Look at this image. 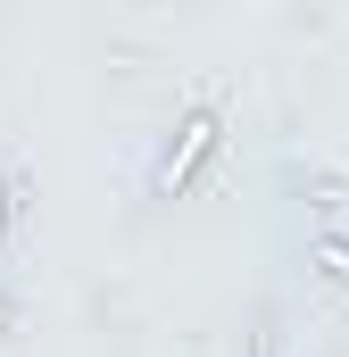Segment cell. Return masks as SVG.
<instances>
[{"mask_svg": "<svg viewBox=\"0 0 349 357\" xmlns=\"http://www.w3.org/2000/svg\"><path fill=\"white\" fill-rule=\"evenodd\" d=\"M216 142H225V116L200 100V108H191V116L167 133V150L150 158V199H174V191H191V183H200V167L216 158Z\"/></svg>", "mask_w": 349, "mask_h": 357, "instance_id": "6da1fadb", "label": "cell"}, {"mask_svg": "<svg viewBox=\"0 0 349 357\" xmlns=\"http://www.w3.org/2000/svg\"><path fill=\"white\" fill-rule=\"evenodd\" d=\"M17 208H25V199H8V183H0V241H8V225H17Z\"/></svg>", "mask_w": 349, "mask_h": 357, "instance_id": "3957f363", "label": "cell"}, {"mask_svg": "<svg viewBox=\"0 0 349 357\" xmlns=\"http://www.w3.org/2000/svg\"><path fill=\"white\" fill-rule=\"evenodd\" d=\"M0 324H8V299H0Z\"/></svg>", "mask_w": 349, "mask_h": 357, "instance_id": "277c9868", "label": "cell"}, {"mask_svg": "<svg viewBox=\"0 0 349 357\" xmlns=\"http://www.w3.org/2000/svg\"><path fill=\"white\" fill-rule=\"evenodd\" d=\"M308 266L325 291H349V225H316L308 233Z\"/></svg>", "mask_w": 349, "mask_h": 357, "instance_id": "7a4b0ae2", "label": "cell"}]
</instances>
